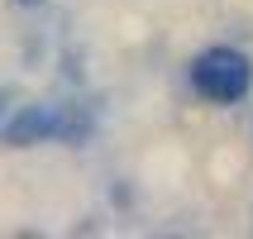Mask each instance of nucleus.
Segmentation results:
<instances>
[{
    "instance_id": "f03ea898",
    "label": "nucleus",
    "mask_w": 253,
    "mask_h": 239,
    "mask_svg": "<svg viewBox=\"0 0 253 239\" xmlns=\"http://www.w3.org/2000/svg\"><path fill=\"white\" fill-rule=\"evenodd\" d=\"M86 129H91V120H82L77 105H48L43 100V105H24L5 125L0 139L10 148H24V143H43V139H86Z\"/></svg>"
},
{
    "instance_id": "f257e3e1",
    "label": "nucleus",
    "mask_w": 253,
    "mask_h": 239,
    "mask_svg": "<svg viewBox=\"0 0 253 239\" xmlns=\"http://www.w3.org/2000/svg\"><path fill=\"white\" fill-rule=\"evenodd\" d=\"M249 86H253V67L239 48L215 43L191 62V91L211 105H234V100L249 96Z\"/></svg>"
},
{
    "instance_id": "7ed1b4c3",
    "label": "nucleus",
    "mask_w": 253,
    "mask_h": 239,
    "mask_svg": "<svg viewBox=\"0 0 253 239\" xmlns=\"http://www.w3.org/2000/svg\"><path fill=\"white\" fill-rule=\"evenodd\" d=\"M19 5H39V0H19Z\"/></svg>"
}]
</instances>
